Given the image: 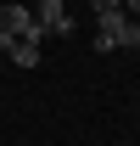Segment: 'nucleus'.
Here are the masks:
<instances>
[{
  "label": "nucleus",
  "instance_id": "obj_1",
  "mask_svg": "<svg viewBox=\"0 0 140 146\" xmlns=\"http://www.w3.org/2000/svg\"><path fill=\"white\" fill-rule=\"evenodd\" d=\"M0 34H11V39H45V28L34 23L28 6H0Z\"/></svg>",
  "mask_w": 140,
  "mask_h": 146
},
{
  "label": "nucleus",
  "instance_id": "obj_6",
  "mask_svg": "<svg viewBox=\"0 0 140 146\" xmlns=\"http://www.w3.org/2000/svg\"><path fill=\"white\" fill-rule=\"evenodd\" d=\"M0 68H6V51H0Z\"/></svg>",
  "mask_w": 140,
  "mask_h": 146
},
{
  "label": "nucleus",
  "instance_id": "obj_2",
  "mask_svg": "<svg viewBox=\"0 0 140 146\" xmlns=\"http://www.w3.org/2000/svg\"><path fill=\"white\" fill-rule=\"evenodd\" d=\"M34 23L45 34H73V17H67V0H39L34 6Z\"/></svg>",
  "mask_w": 140,
  "mask_h": 146
},
{
  "label": "nucleus",
  "instance_id": "obj_3",
  "mask_svg": "<svg viewBox=\"0 0 140 146\" xmlns=\"http://www.w3.org/2000/svg\"><path fill=\"white\" fill-rule=\"evenodd\" d=\"M123 23H129L123 6H95V34H118ZM112 51H118V45H112Z\"/></svg>",
  "mask_w": 140,
  "mask_h": 146
},
{
  "label": "nucleus",
  "instance_id": "obj_5",
  "mask_svg": "<svg viewBox=\"0 0 140 146\" xmlns=\"http://www.w3.org/2000/svg\"><path fill=\"white\" fill-rule=\"evenodd\" d=\"M95 6H123V0H95Z\"/></svg>",
  "mask_w": 140,
  "mask_h": 146
},
{
  "label": "nucleus",
  "instance_id": "obj_4",
  "mask_svg": "<svg viewBox=\"0 0 140 146\" xmlns=\"http://www.w3.org/2000/svg\"><path fill=\"white\" fill-rule=\"evenodd\" d=\"M6 56H11L17 68H34V62H39V39H11V45H6Z\"/></svg>",
  "mask_w": 140,
  "mask_h": 146
}]
</instances>
